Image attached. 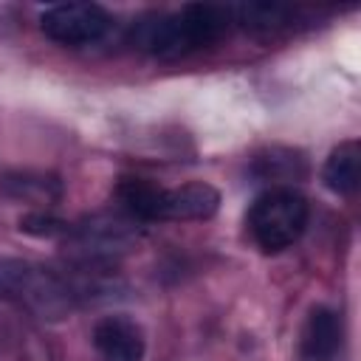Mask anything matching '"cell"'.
<instances>
[{
  "mask_svg": "<svg viewBox=\"0 0 361 361\" xmlns=\"http://www.w3.org/2000/svg\"><path fill=\"white\" fill-rule=\"evenodd\" d=\"M231 25H234L231 6L192 3L183 6L180 11H158L135 20L130 39L135 48L152 56L175 59L217 42Z\"/></svg>",
  "mask_w": 361,
  "mask_h": 361,
  "instance_id": "cell-1",
  "label": "cell"
},
{
  "mask_svg": "<svg viewBox=\"0 0 361 361\" xmlns=\"http://www.w3.org/2000/svg\"><path fill=\"white\" fill-rule=\"evenodd\" d=\"M307 200L290 186L262 192L248 209V231L265 254L290 248L307 226Z\"/></svg>",
  "mask_w": 361,
  "mask_h": 361,
  "instance_id": "cell-2",
  "label": "cell"
},
{
  "mask_svg": "<svg viewBox=\"0 0 361 361\" xmlns=\"http://www.w3.org/2000/svg\"><path fill=\"white\" fill-rule=\"evenodd\" d=\"M0 296H11L34 307L39 316H62L71 307L73 290L48 268L23 259H0Z\"/></svg>",
  "mask_w": 361,
  "mask_h": 361,
  "instance_id": "cell-3",
  "label": "cell"
},
{
  "mask_svg": "<svg viewBox=\"0 0 361 361\" xmlns=\"http://www.w3.org/2000/svg\"><path fill=\"white\" fill-rule=\"evenodd\" d=\"M113 20L99 3H56L39 14V28L48 39L82 48L99 42L110 31Z\"/></svg>",
  "mask_w": 361,
  "mask_h": 361,
  "instance_id": "cell-4",
  "label": "cell"
},
{
  "mask_svg": "<svg viewBox=\"0 0 361 361\" xmlns=\"http://www.w3.org/2000/svg\"><path fill=\"white\" fill-rule=\"evenodd\" d=\"M220 209V192L212 183L195 180L158 192L155 220H209Z\"/></svg>",
  "mask_w": 361,
  "mask_h": 361,
  "instance_id": "cell-5",
  "label": "cell"
},
{
  "mask_svg": "<svg viewBox=\"0 0 361 361\" xmlns=\"http://www.w3.org/2000/svg\"><path fill=\"white\" fill-rule=\"evenodd\" d=\"M93 347L102 361H144V330L127 316H104L93 327Z\"/></svg>",
  "mask_w": 361,
  "mask_h": 361,
  "instance_id": "cell-6",
  "label": "cell"
},
{
  "mask_svg": "<svg viewBox=\"0 0 361 361\" xmlns=\"http://www.w3.org/2000/svg\"><path fill=\"white\" fill-rule=\"evenodd\" d=\"M341 344V322L330 307H313L302 330V355L307 361H330Z\"/></svg>",
  "mask_w": 361,
  "mask_h": 361,
  "instance_id": "cell-7",
  "label": "cell"
},
{
  "mask_svg": "<svg viewBox=\"0 0 361 361\" xmlns=\"http://www.w3.org/2000/svg\"><path fill=\"white\" fill-rule=\"evenodd\" d=\"M361 178V147L358 141H341L322 166V180L333 195H353Z\"/></svg>",
  "mask_w": 361,
  "mask_h": 361,
  "instance_id": "cell-8",
  "label": "cell"
},
{
  "mask_svg": "<svg viewBox=\"0 0 361 361\" xmlns=\"http://www.w3.org/2000/svg\"><path fill=\"white\" fill-rule=\"evenodd\" d=\"M0 189L8 197L31 200V203H51L62 197V183L56 175H37V172H11L0 180Z\"/></svg>",
  "mask_w": 361,
  "mask_h": 361,
  "instance_id": "cell-9",
  "label": "cell"
},
{
  "mask_svg": "<svg viewBox=\"0 0 361 361\" xmlns=\"http://www.w3.org/2000/svg\"><path fill=\"white\" fill-rule=\"evenodd\" d=\"M231 17L237 25L248 31L268 34V31L288 25L293 17V8L282 3H240V6H231Z\"/></svg>",
  "mask_w": 361,
  "mask_h": 361,
  "instance_id": "cell-10",
  "label": "cell"
},
{
  "mask_svg": "<svg viewBox=\"0 0 361 361\" xmlns=\"http://www.w3.org/2000/svg\"><path fill=\"white\" fill-rule=\"evenodd\" d=\"M161 186L144 180V178H124L118 183V200L121 206L138 217V220H155V203H158Z\"/></svg>",
  "mask_w": 361,
  "mask_h": 361,
  "instance_id": "cell-11",
  "label": "cell"
},
{
  "mask_svg": "<svg viewBox=\"0 0 361 361\" xmlns=\"http://www.w3.org/2000/svg\"><path fill=\"white\" fill-rule=\"evenodd\" d=\"M20 228L25 234H34V237H59V234H68V223L59 220V217H51V214H25L20 220Z\"/></svg>",
  "mask_w": 361,
  "mask_h": 361,
  "instance_id": "cell-12",
  "label": "cell"
}]
</instances>
